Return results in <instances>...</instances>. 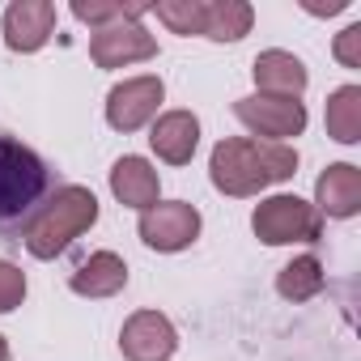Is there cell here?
<instances>
[{"label":"cell","mask_w":361,"mask_h":361,"mask_svg":"<svg viewBox=\"0 0 361 361\" xmlns=\"http://www.w3.org/2000/svg\"><path fill=\"white\" fill-rule=\"evenodd\" d=\"M60 192L56 170L13 132L0 128V234L22 243L39 209Z\"/></svg>","instance_id":"obj_1"},{"label":"cell","mask_w":361,"mask_h":361,"mask_svg":"<svg viewBox=\"0 0 361 361\" xmlns=\"http://www.w3.org/2000/svg\"><path fill=\"white\" fill-rule=\"evenodd\" d=\"M209 174L213 188L226 196H259L272 183L298 174V149L289 145H272V140H255V136H230L213 149L209 157Z\"/></svg>","instance_id":"obj_2"},{"label":"cell","mask_w":361,"mask_h":361,"mask_svg":"<svg viewBox=\"0 0 361 361\" xmlns=\"http://www.w3.org/2000/svg\"><path fill=\"white\" fill-rule=\"evenodd\" d=\"M94 221H98V196H94L90 188L68 183V188H60V192L39 209V217L26 226L22 243H26V251H30L35 259H56V255H64V251L73 247V238H81Z\"/></svg>","instance_id":"obj_3"},{"label":"cell","mask_w":361,"mask_h":361,"mask_svg":"<svg viewBox=\"0 0 361 361\" xmlns=\"http://www.w3.org/2000/svg\"><path fill=\"white\" fill-rule=\"evenodd\" d=\"M251 230L259 243L268 247H289V243H319L323 234V217L314 204H306L302 196H268L264 204H255Z\"/></svg>","instance_id":"obj_4"},{"label":"cell","mask_w":361,"mask_h":361,"mask_svg":"<svg viewBox=\"0 0 361 361\" xmlns=\"http://www.w3.org/2000/svg\"><path fill=\"white\" fill-rule=\"evenodd\" d=\"M136 230H140V243L153 247V251H166V255L188 251L200 238V209L188 204V200H166V204L157 200L153 209L140 213Z\"/></svg>","instance_id":"obj_5"},{"label":"cell","mask_w":361,"mask_h":361,"mask_svg":"<svg viewBox=\"0 0 361 361\" xmlns=\"http://www.w3.org/2000/svg\"><path fill=\"white\" fill-rule=\"evenodd\" d=\"M234 115L264 140L285 145L289 136H302L306 128V106L298 98H272V94H251L234 102Z\"/></svg>","instance_id":"obj_6"},{"label":"cell","mask_w":361,"mask_h":361,"mask_svg":"<svg viewBox=\"0 0 361 361\" xmlns=\"http://www.w3.org/2000/svg\"><path fill=\"white\" fill-rule=\"evenodd\" d=\"M161 98H166V85H161V77H128V81H119L111 94H106V123L115 128V132H136V128H145L149 119H157V106H161Z\"/></svg>","instance_id":"obj_7"},{"label":"cell","mask_w":361,"mask_h":361,"mask_svg":"<svg viewBox=\"0 0 361 361\" xmlns=\"http://www.w3.org/2000/svg\"><path fill=\"white\" fill-rule=\"evenodd\" d=\"M90 56H94L98 68H128L136 60H153L157 56V39L140 26V18H132V22H115V26L94 30Z\"/></svg>","instance_id":"obj_8"},{"label":"cell","mask_w":361,"mask_h":361,"mask_svg":"<svg viewBox=\"0 0 361 361\" xmlns=\"http://www.w3.org/2000/svg\"><path fill=\"white\" fill-rule=\"evenodd\" d=\"M178 348V331L161 310H136L128 314L119 331V353L128 361H170Z\"/></svg>","instance_id":"obj_9"},{"label":"cell","mask_w":361,"mask_h":361,"mask_svg":"<svg viewBox=\"0 0 361 361\" xmlns=\"http://www.w3.org/2000/svg\"><path fill=\"white\" fill-rule=\"evenodd\" d=\"M56 30V5L51 0H13L5 9V43L9 51H39Z\"/></svg>","instance_id":"obj_10"},{"label":"cell","mask_w":361,"mask_h":361,"mask_svg":"<svg viewBox=\"0 0 361 361\" xmlns=\"http://www.w3.org/2000/svg\"><path fill=\"white\" fill-rule=\"evenodd\" d=\"M149 145L161 161L170 166H188L196 157V145H200V119L192 111H166L153 119L149 128Z\"/></svg>","instance_id":"obj_11"},{"label":"cell","mask_w":361,"mask_h":361,"mask_svg":"<svg viewBox=\"0 0 361 361\" xmlns=\"http://www.w3.org/2000/svg\"><path fill=\"white\" fill-rule=\"evenodd\" d=\"M314 209H319V217L327 213V217H357L361 213V170L353 166V161H336V166H327L323 174H319V183H314Z\"/></svg>","instance_id":"obj_12"},{"label":"cell","mask_w":361,"mask_h":361,"mask_svg":"<svg viewBox=\"0 0 361 361\" xmlns=\"http://www.w3.org/2000/svg\"><path fill=\"white\" fill-rule=\"evenodd\" d=\"M251 77H255L259 94H272V98H302V90L310 81L306 77V64L293 51H281V47L259 51L255 64H251Z\"/></svg>","instance_id":"obj_13"},{"label":"cell","mask_w":361,"mask_h":361,"mask_svg":"<svg viewBox=\"0 0 361 361\" xmlns=\"http://www.w3.org/2000/svg\"><path fill=\"white\" fill-rule=\"evenodd\" d=\"M111 192H115V200L119 204H128V209H153L157 204V192H161V183H157V170L145 161V157H136V153H128V157H119L115 161V170H111Z\"/></svg>","instance_id":"obj_14"},{"label":"cell","mask_w":361,"mask_h":361,"mask_svg":"<svg viewBox=\"0 0 361 361\" xmlns=\"http://www.w3.org/2000/svg\"><path fill=\"white\" fill-rule=\"evenodd\" d=\"M68 285L81 298H115L128 285V264L115 251H94L90 259L77 264V272L68 276Z\"/></svg>","instance_id":"obj_15"},{"label":"cell","mask_w":361,"mask_h":361,"mask_svg":"<svg viewBox=\"0 0 361 361\" xmlns=\"http://www.w3.org/2000/svg\"><path fill=\"white\" fill-rule=\"evenodd\" d=\"M327 136L340 145L361 140V85H340L327 94Z\"/></svg>","instance_id":"obj_16"},{"label":"cell","mask_w":361,"mask_h":361,"mask_svg":"<svg viewBox=\"0 0 361 361\" xmlns=\"http://www.w3.org/2000/svg\"><path fill=\"white\" fill-rule=\"evenodd\" d=\"M323 285H327V276H323L319 255H298V259H289V264L281 268V276H276V293H281L285 302H310V298L323 293Z\"/></svg>","instance_id":"obj_17"},{"label":"cell","mask_w":361,"mask_h":361,"mask_svg":"<svg viewBox=\"0 0 361 361\" xmlns=\"http://www.w3.org/2000/svg\"><path fill=\"white\" fill-rule=\"evenodd\" d=\"M255 22V9L247 0H217L204 9V39L213 43H238Z\"/></svg>","instance_id":"obj_18"},{"label":"cell","mask_w":361,"mask_h":361,"mask_svg":"<svg viewBox=\"0 0 361 361\" xmlns=\"http://www.w3.org/2000/svg\"><path fill=\"white\" fill-rule=\"evenodd\" d=\"M204 0H161V5H153L157 22H166L174 35H204Z\"/></svg>","instance_id":"obj_19"},{"label":"cell","mask_w":361,"mask_h":361,"mask_svg":"<svg viewBox=\"0 0 361 361\" xmlns=\"http://www.w3.org/2000/svg\"><path fill=\"white\" fill-rule=\"evenodd\" d=\"M149 9L145 5H94V0H90V5H85V0H77V5H73V18L77 22H90V26H115V22H132V18H145Z\"/></svg>","instance_id":"obj_20"},{"label":"cell","mask_w":361,"mask_h":361,"mask_svg":"<svg viewBox=\"0 0 361 361\" xmlns=\"http://www.w3.org/2000/svg\"><path fill=\"white\" fill-rule=\"evenodd\" d=\"M26 298V272L9 259H0V314H9Z\"/></svg>","instance_id":"obj_21"},{"label":"cell","mask_w":361,"mask_h":361,"mask_svg":"<svg viewBox=\"0 0 361 361\" xmlns=\"http://www.w3.org/2000/svg\"><path fill=\"white\" fill-rule=\"evenodd\" d=\"M336 60L344 64V68H361V22H353V26H344L340 35H336Z\"/></svg>","instance_id":"obj_22"},{"label":"cell","mask_w":361,"mask_h":361,"mask_svg":"<svg viewBox=\"0 0 361 361\" xmlns=\"http://www.w3.org/2000/svg\"><path fill=\"white\" fill-rule=\"evenodd\" d=\"M0 361H9V340L0 336Z\"/></svg>","instance_id":"obj_23"}]
</instances>
